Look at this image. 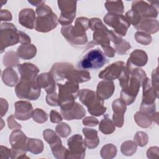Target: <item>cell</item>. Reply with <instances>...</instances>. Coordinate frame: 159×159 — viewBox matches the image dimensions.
Listing matches in <instances>:
<instances>
[{
    "label": "cell",
    "instance_id": "cell-1",
    "mask_svg": "<svg viewBox=\"0 0 159 159\" xmlns=\"http://www.w3.org/2000/svg\"><path fill=\"white\" fill-rule=\"evenodd\" d=\"M50 73L56 81L66 80L78 84L87 82L91 80L89 71L75 69L72 64L67 62L54 63L50 69Z\"/></svg>",
    "mask_w": 159,
    "mask_h": 159
},
{
    "label": "cell",
    "instance_id": "cell-2",
    "mask_svg": "<svg viewBox=\"0 0 159 159\" xmlns=\"http://www.w3.org/2000/svg\"><path fill=\"white\" fill-rule=\"evenodd\" d=\"M89 20L87 17H80L75 20L74 26L71 24L62 26V35L72 45H85L88 42L86 31L89 29Z\"/></svg>",
    "mask_w": 159,
    "mask_h": 159
},
{
    "label": "cell",
    "instance_id": "cell-3",
    "mask_svg": "<svg viewBox=\"0 0 159 159\" xmlns=\"http://www.w3.org/2000/svg\"><path fill=\"white\" fill-rule=\"evenodd\" d=\"M37 17L35 30L39 32H48L58 25V17L50 7L43 4L35 9Z\"/></svg>",
    "mask_w": 159,
    "mask_h": 159
},
{
    "label": "cell",
    "instance_id": "cell-4",
    "mask_svg": "<svg viewBox=\"0 0 159 159\" xmlns=\"http://www.w3.org/2000/svg\"><path fill=\"white\" fill-rule=\"evenodd\" d=\"M79 99L83 104L86 106L90 114L94 116L103 115L107 107L104 106V101L100 99L96 92L89 89H82L79 92Z\"/></svg>",
    "mask_w": 159,
    "mask_h": 159
},
{
    "label": "cell",
    "instance_id": "cell-5",
    "mask_svg": "<svg viewBox=\"0 0 159 159\" xmlns=\"http://www.w3.org/2000/svg\"><path fill=\"white\" fill-rule=\"evenodd\" d=\"M89 28L94 32L93 34L94 45H100L102 48L110 46L109 29L98 17H93L89 20Z\"/></svg>",
    "mask_w": 159,
    "mask_h": 159
},
{
    "label": "cell",
    "instance_id": "cell-6",
    "mask_svg": "<svg viewBox=\"0 0 159 159\" xmlns=\"http://www.w3.org/2000/svg\"><path fill=\"white\" fill-rule=\"evenodd\" d=\"M106 61L104 53L99 48H94L89 50L83 57L77 66L84 70L99 69L102 68Z\"/></svg>",
    "mask_w": 159,
    "mask_h": 159
},
{
    "label": "cell",
    "instance_id": "cell-7",
    "mask_svg": "<svg viewBox=\"0 0 159 159\" xmlns=\"http://www.w3.org/2000/svg\"><path fill=\"white\" fill-rule=\"evenodd\" d=\"M36 80L32 81L20 80L15 86L17 97L30 101L37 100L40 95L41 88L38 86Z\"/></svg>",
    "mask_w": 159,
    "mask_h": 159
},
{
    "label": "cell",
    "instance_id": "cell-8",
    "mask_svg": "<svg viewBox=\"0 0 159 159\" xmlns=\"http://www.w3.org/2000/svg\"><path fill=\"white\" fill-rule=\"evenodd\" d=\"M19 42V36L16 27L12 23H1L0 27V53L6 48Z\"/></svg>",
    "mask_w": 159,
    "mask_h": 159
},
{
    "label": "cell",
    "instance_id": "cell-9",
    "mask_svg": "<svg viewBox=\"0 0 159 159\" xmlns=\"http://www.w3.org/2000/svg\"><path fill=\"white\" fill-rule=\"evenodd\" d=\"M58 106L66 102L75 101L79 95V85L78 83L66 81L64 84L58 83Z\"/></svg>",
    "mask_w": 159,
    "mask_h": 159
},
{
    "label": "cell",
    "instance_id": "cell-10",
    "mask_svg": "<svg viewBox=\"0 0 159 159\" xmlns=\"http://www.w3.org/2000/svg\"><path fill=\"white\" fill-rule=\"evenodd\" d=\"M57 3L61 12L58 19V22L62 26L71 24L76 16L77 2L76 1L58 0Z\"/></svg>",
    "mask_w": 159,
    "mask_h": 159
},
{
    "label": "cell",
    "instance_id": "cell-11",
    "mask_svg": "<svg viewBox=\"0 0 159 159\" xmlns=\"http://www.w3.org/2000/svg\"><path fill=\"white\" fill-rule=\"evenodd\" d=\"M142 81L137 77L130 74V78L127 86L120 91V99H122L127 106L132 104L135 100L142 84Z\"/></svg>",
    "mask_w": 159,
    "mask_h": 159
},
{
    "label": "cell",
    "instance_id": "cell-12",
    "mask_svg": "<svg viewBox=\"0 0 159 159\" xmlns=\"http://www.w3.org/2000/svg\"><path fill=\"white\" fill-rule=\"evenodd\" d=\"M158 1H134L132 3V10L138 14L142 18H156L158 16Z\"/></svg>",
    "mask_w": 159,
    "mask_h": 159
},
{
    "label": "cell",
    "instance_id": "cell-13",
    "mask_svg": "<svg viewBox=\"0 0 159 159\" xmlns=\"http://www.w3.org/2000/svg\"><path fill=\"white\" fill-rule=\"evenodd\" d=\"M103 20L107 25L112 27L114 31L122 37L126 35L130 25L127 19L122 14L108 12L105 15Z\"/></svg>",
    "mask_w": 159,
    "mask_h": 159
},
{
    "label": "cell",
    "instance_id": "cell-14",
    "mask_svg": "<svg viewBox=\"0 0 159 159\" xmlns=\"http://www.w3.org/2000/svg\"><path fill=\"white\" fill-rule=\"evenodd\" d=\"M67 145L68 146V158L83 159L85 157L86 145L82 135L75 134L68 139Z\"/></svg>",
    "mask_w": 159,
    "mask_h": 159
},
{
    "label": "cell",
    "instance_id": "cell-15",
    "mask_svg": "<svg viewBox=\"0 0 159 159\" xmlns=\"http://www.w3.org/2000/svg\"><path fill=\"white\" fill-rule=\"evenodd\" d=\"M61 114L66 120H78L86 115V111L83 106L75 101L66 102L60 106Z\"/></svg>",
    "mask_w": 159,
    "mask_h": 159
},
{
    "label": "cell",
    "instance_id": "cell-16",
    "mask_svg": "<svg viewBox=\"0 0 159 159\" xmlns=\"http://www.w3.org/2000/svg\"><path fill=\"white\" fill-rule=\"evenodd\" d=\"M125 66L122 61H117L107 66L99 73V78L107 81H112L118 78Z\"/></svg>",
    "mask_w": 159,
    "mask_h": 159
},
{
    "label": "cell",
    "instance_id": "cell-17",
    "mask_svg": "<svg viewBox=\"0 0 159 159\" xmlns=\"http://www.w3.org/2000/svg\"><path fill=\"white\" fill-rule=\"evenodd\" d=\"M14 116L19 120H27L33 114L32 104L27 101H19L14 104Z\"/></svg>",
    "mask_w": 159,
    "mask_h": 159
},
{
    "label": "cell",
    "instance_id": "cell-18",
    "mask_svg": "<svg viewBox=\"0 0 159 159\" xmlns=\"http://www.w3.org/2000/svg\"><path fill=\"white\" fill-rule=\"evenodd\" d=\"M112 108L114 112L112 121L116 127L120 128L124 125V114L127 109V105L122 99L118 98L112 102Z\"/></svg>",
    "mask_w": 159,
    "mask_h": 159
},
{
    "label": "cell",
    "instance_id": "cell-19",
    "mask_svg": "<svg viewBox=\"0 0 159 159\" xmlns=\"http://www.w3.org/2000/svg\"><path fill=\"white\" fill-rule=\"evenodd\" d=\"M28 137L20 129H16L12 132L9 136V142L12 148L27 151V142Z\"/></svg>",
    "mask_w": 159,
    "mask_h": 159
},
{
    "label": "cell",
    "instance_id": "cell-20",
    "mask_svg": "<svg viewBox=\"0 0 159 159\" xmlns=\"http://www.w3.org/2000/svg\"><path fill=\"white\" fill-rule=\"evenodd\" d=\"M18 71L20 75L21 80H35L39 72V68L31 63H24L19 64Z\"/></svg>",
    "mask_w": 159,
    "mask_h": 159
},
{
    "label": "cell",
    "instance_id": "cell-21",
    "mask_svg": "<svg viewBox=\"0 0 159 159\" xmlns=\"http://www.w3.org/2000/svg\"><path fill=\"white\" fill-rule=\"evenodd\" d=\"M141 86L143 88L142 102L153 103L158 98V91H157L152 85L151 80L145 78L142 81Z\"/></svg>",
    "mask_w": 159,
    "mask_h": 159
},
{
    "label": "cell",
    "instance_id": "cell-22",
    "mask_svg": "<svg viewBox=\"0 0 159 159\" xmlns=\"http://www.w3.org/2000/svg\"><path fill=\"white\" fill-rule=\"evenodd\" d=\"M35 12L31 8L22 9L19 13V23L25 28L29 29L35 28Z\"/></svg>",
    "mask_w": 159,
    "mask_h": 159
},
{
    "label": "cell",
    "instance_id": "cell-23",
    "mask_svg": "<svg viewBox=\"0 0 159 159\" xmlns=\"http://www.w3.org/2000/svg\"><path fill=\"white\" fill-rule=\"evenodd\" d=\"M37 83L40 88H43L47 94L56 91L55 81L50 72L43 73L37 77Z\"/></svg>",
    "mask_w": 159,
    "mask_h": 159
},
{
    "label": "cell",
    "instance_id": "cell-24",
    "mask_svg": "<svg viewBox=\"0 0 159 159\" xmlns=\"http://www.w3.org/2000/svg\"><path fill=\"white\" fill-rule=\"evenodd\" d=\"M138 31L148 34L157 33L159 30L158 20L153 18H142L139 23L134 27Z\"/></svg>",
    "mask_w": 159,
    "mask_h": 159
},
{
    "label": "cell",
    "instance_id": "cell-25",
    "mask_svg": "<svg viewBox=\"0 0 159 159\" xmlns=\"http://www.w3.org/2000/svg\"><path fill=\"white\" fill-rule=\"evenodd\" d=\"M115 91L114 83L112 81L103 80L98 83L96 88V94L102 100L110 98Z\"/></svg>",
    "mask_w": 159,
    "mask_h": 159
},
{
    "label": "cell",
    "instance_id": "cell-26",
    "mask_svg": "<svg viewBox=\"0 0 159 159\" xmlns=\"http://www.w3.org/2000/svg\"><path fill=\"white\" fill-rule=\"evenodd\" d=\"M148 61L147 53L140 49H136L133 51L129 57L127 63L132 66L142 67L145 66Z\"/></svg>",
    "mask_w": 159,
    "mask_h": 159
},
{
    "label": "cell",
    "instance_id": "cell-27",
    "mask_svg": "<svg viewBox=\"0 0 159 159\" xmlns=\"http://www.w3.org/2000/svg\"><path fill=\"white\" fill-rule=\"evenodd\" d=\"M83 133L84 135V143L89 149L96 148L99 143V139L98 135V131L93 129L84 127Z\"/></svg>",
    "mask_w": 159,
    "mask_h": 159
},
{
    "label": "cell",
    "instance_id": "cell-28",
    "mask_svg": "<svg viewBox=\"0 0 159 159\" xmlns=\"http://www.w3.org/2000/svg\"><path fill=\"white\" fill-rule=\"evenodd\" d=\"M17 56L23 60H30L35 57L37 53L36 47L32 44H22L17 49Z\"/></svg>",
    "mask_w": 159,
    "mask_h": 159
},
{
    "label": "cell",
    "instance_id": "cell-29",
    "mask_svg": "<svg viewBox=\"0 0 159 159\" xmlns=\"http://www.w3.org/2000/svg\"><path fill=\"white\" fill-rule=\"evenodd\" d=\"M3 83L10 87H14L17 85L19 81V76L16 71L12 68H6L1 76Z\"/></svg>",
    "mask_w": 159,
    "mask_h": 159
},
{
    "label": "cell",
    "instance_id": "cell-30",
    "mask_svg": "<svg viewBox=\"0 0 159 159\" xmlns=\"http://www.w3.org/2000/svg\"><path fill=\"white\" fill-rule=\"evenodd\" d=\"M43 137L49 144L51 149L62 145L60 137L52 129H47L44 130L43 132Z\"/></svg>",
    "mask_w": 159,
    "mask_h": 159
},
{
    "label": "cell",
    "instance_id": "cell-31",
    "mask_svg": "<svg viewBox=\"0 0 159 159\" xmlns=\"http://www.w3.org/2000/svg\"><path fill=\"white\" fill-rule=\"evenodd\" d=\"M99 130L106 134L109 135L112 134L116 130V125L114 122L108 117L107 114L104 116V118L100 121L99 124Z\"/></svg>",
    "mask_w": 159,
    "mask_h": 159
},
{
    "label": "cell",
    "instance_id": "cell-32",
    "mask_svg": "<svg viewBox=\"0 0 159 159\" xmlns=\"http://www.w3.org/2000/svg\"><path fill=\"white\" fill-rule=\"evenodd\" d=\"M43 142L42 140L33 139V138H28L27 142V150L30 153L37 155L41 153L43 150Z\"/></svg>",
    "mask_w": 159,
    "mask_h": 159
},
{
    "label": "cell",
    "instance_id": "cell-33",
    "mask_svg": "<svg viewBox=\"0 0 159 159\" xmlns=\"http://www.w3.org/2000/svg\"><path fill=\"white\" fill-rule=\"evenodd\" d=\"M134 120L136 124L142 128H148L152 124V117L141 111H138L134 114Z\"/></svg>",
    "mask_w": 159,
    "mask_h": 159
},
{
    "label": "cell",
    "instance_id": "cell-34",
    "mask_svg": "<svg viewBox=\"0 0 159 159\" xmlns=\"http://www.w3.org/2000/svg\"><path fill=\"white\" fill-rule=\"evenodd\" d=\"M104 6L109 13L122 14L124 12V6L122 1H107Z\"/></svg>",
    "mask_w": 159,
    "mask_h": 159
},
{
    "label": "cell",
    "instance_id": "cell-35",
    "mask_svg": "<svg viewBox=\"0 0 159 159\" xmlns=\"http://www.w3.org/2000/svg\"><path fill=\"white\" fill-rule=\"evenodd\" d=\"M19 57L14 51H8L6 52L2 58L4 65L7 68L15 67L19 65Z\"/></svg>",
    "mask_w": 159,
    "mask_h": 159
},
{
    "label": "cell",
    "instance_id": "cell-36",
    "mask_svg": "<svg viewBox=\"0 0 159 159\" xmlns=\"http://www.w3.org/2000/svg\"><path fill=\"white\" fill-rule=\"evenodd\" d=\"M117 148L112 143H107L104 145L101 149L100 155L102 158L112 159L116 156Z\"/></svg>",
    "mask_w": 159,
    "mask_h": 159
},
{
    "label": "cell",
    "instance_id": "cell-37",
    "mask_svg": "<svg viewBox=\"0 0 159 159\" xmlns=\"http://www.w3.org/2000/svg\"><path fill=\"white\" fill-rule=\"evenodd\" d=\"M137 145L134 141L127 140L123 142L120 146V151L125 156H132L137 151Z\"/></svg>",
    "mask_w": 159,
    "mask_h": 159
},
{
    "label": "cell",
    "instance_id": "cell-38",
    "mask_svg": "<svg viewBox=\"0 0 159 159\" xmlns=\"http://www.w3.org/2000/svg\"><path fill=\"white\" fill-rule=\"evenodd\" d=\"M32 117L35 122L39 124H43L48 119V115L46 112L39 108H36L34 110Z\"/></svg>",
    "mask_w": 159,
    "mask_h": 159
},
{
    "label": "cell",
    "instance_id": "cell-39",
    "mask_svg": "<svg viewBox=\"0 0 159 159\" xmlns=\"http://www.w3.org/2000/svg\"><path fill=\"white\" fill-rule=\"evenodd\" d=\"M55 131L60 137L66 138L71 134V127L68 124L65 122H61L59 123V124L56 126Z\"/></svg>",
    "mask_w": 159,
    "mask_h": 159
},
{
    "label": "cell",
    "instance_id": "cell-40",
    "mask_svg": "<svg viewBox=\"0 0 159 159\" xmlns=\"http://www.w3.org/2000/svg\"><path fill=\"white\" fill-rule=\"evenodd\" d=\"M135 39L139 43L143 45H149L152 40L151 35L148 34L137 31L135 34Z\"/></svg>",
    "mask_w": 159,
    "mask_h": 159
},
{
    "label": "cell",
    "instance_id": "cell-41",
    "mask_svg": "<svg viewBox=\"0 0 159 159\" xmlns=\"http://www.w3.org/2000/svg\"><path fill=\"white\" fill-rule=\"evenodd\" d=\"M134 140L138 146L142 147L147 144L148 141V136L147 133L142 131H139L135 134Z\"/></svg>",
    "mask_w": 159,
    "mask_h": 159
},
{
    "label": "cell",
    "instance_id": "cell-42",
    "mask_svg": "<svg viewBox=\"0 0 159 159\" xmlns=\"http://www.w3.org/2000/svg\"><path fill=\"white\" fill-rule=\"evenodd\" d=\"M52 152L54 157L57 159H65L68 158V150L66 149L62 145L52 148Z\"/></svg>",
    "mask_w": 159,
    "mask_h": 159
},
{
    "label": "cell",
    "instance_id": "cell-43",
    "mask_svg": "<svg viewBox=\"0 0 159 159\" xmlns=\"http://www.w3.org/2000/svg\"><path fill=\"white\" fill-rule=\"evenodd\" d=\"M155 103H145V102H141L140 106V111L145 114H148V116L152 117V119L155 113Z\"/></svg>",
    "mask_w": 159,
    "mask_h": 159
},
{
    "label": "cell",
    "instance_id": "cell-44",
    "mask_svg": "<svg viewBox=\"0 0 159 159\" xmlns=\"http://www.w3.org/2000/svg\"><path fill=\"white\" fill-rule=\"evenodd\" d=\"M131 48V45L129 42L125 40H122L119 44L115 45V50L117 54L120 55H125L127 52Z\"/></svg>",
    "mask_w": 159,
    "mask_h": 159
},
{
    "label": "cell",
    "instance_id": "cell-45",
    "mask_svg": "<svg viewBox=\"0 0 159 159\" xmlns=\"http://www.w3.org/2000/svg\"><path fill=\"white\" fill-rule=\"evenodd\" d=\"M46 102L49 106L53 107L58 106V96L56 91L52 93L47 94L46 96Z\"/></svg>",
    "mask_w": 159,
    "mask_h": 159
},
{
    "label": "cell",
    "instance_id": "cell-46",
    "mask_svg": "<svg viewBox=\"0 0 159 159\" xmlns=\"http://www.w3.org/2000/svg\"><path fill=\"white\" fill-rule=\"evenodd\" d=\"M14 116L13 115H10L7 119V125L8 127L11 129V130H16V129H20L22 128V126L20 124L17 123L14 118Z\"/></svg>",
    "mask_w": 159,
    "mask_h": 159
},
{
    "label": "cell",
    "instance_id": "cell-47",
    "mask_svg": "<svg viewBox=\"0 0 159 159\" xmlns=\"http://www.w3.org/2000/svg\"><path fill=\"white\" fill-rule=\"evenodd\" d=\"M109 37L110 41H111L115 45L119 44L123 40L121 35L112 30H109Z\"/></svg>",
    "mask_w": 159,
    "mask_h": 159
},
{
    "label": "cell",
    "instance_id": "cell-48",
    "mask_svg": "<svg viewBox=\"0 0 159 159\" xmlns=\"http://www.w3.org/2000/svg\"><path fill=\"white\" fill-rule=\"evenodd\" d=\"M83 124L84 125L89 127H95L99 124V120L98 119L93 116H88L83 119Z\"/></svg>",
    "mask_w": 159,
    "mask_h": 159
},
{
    "label": "cell",
    "instance_id": "cell-49",
    "mask_svg": "<svg viewBox=\"0 0 159 159\" xmlns=\"http://www.w3.org/2000/svg\"><path fill=\"white\" fill-rule=\"evenodd\" d=\"M151 83L152 86L158 91V85H159V77H158V67L153 70L152 73V80Z\"/></svg>",
    "mask_w": 159,
    "mask_h": 159
},
{
    "label": "cell",
    "instance_id": "cell-50",
    "mask_svg": "<svg viewBox=\"0 0 159 159\" xmlns=\"http://www.w3.org/2000/svg\"><path fill=\"white\" fill-rule=\"evenodd\" d=\"M147 157L148 158H157L159 157V148L158 147H151L147 151Z\"/></svg>",
    "mask_w": 159,
    "mask_h": 159
},
{
    "label": "cell",
    "instance_id": "cell-51",
    "mask_svg": "<svg viewBox=\"0 0 159 159\" xmlns=\"http://www.w3.org/2000/svg\"><path fill=\"white\" fill-rule=\"evenodd\" d=\"M50 119L52 123L59 124L62 121L63 118L59 112L55 110H52L50 113Z\"/></svg>",
    "mask_w": 159,
    "mask_h": 159
},
{
    "label": "cell",
    "instance_id": "cell-52",
    "mask_svg": "<svg viewBox=\"0 0 159 159\" xmlns=\"http://www.w3.org/2000/svg\"><path fill=\"white\" fill-rule=\"evenodd\" d=\"M19 36V42L21 44H29L31 42L30 37L25 32L22 31L18 30Z\"/></svg>",
    "mask_w": 159,
    "mask_h": 159
},
{
    "label": "cell",
    "instance_id": "cell-53",
    "mask_svg": "<svg viewBox=\"0 0 159 159\" xmlns=\"http://www.w3.org/2000/svg\"><path fill=\"white\" fill-rule=\"evenodd\" d=\"M0 17L1 21H9L12 19V16L11 12L7 9L1 10Z\"/></svg>",
    "mask_w": 159,
    "mask_h": 159
},
{
    "label": "cell",
    "instance_id": "cell-54",
    "mask_svg": "<svg viewBox=\"0 0 159 159\" xmlns=\"http://www.w3.org/2000/svg\"><path fill=\"white\" fill-rule=\"evenodd\" d=\"M0 150H1V158L5 159V158H11V149H9L7 147H4L3 145H1Z\"/></svg>",
    "mask_w": 159,
    "mask_h": 159
},
{
    "label": "cell",
    "instance_id": "cell-55",
    "mask_svg": "<svg viewBox=\"0 0 159 159\" xmlns=\"http://www.w3.org/2000/svg\"><path fill=\"white\" fill-rule=\"evenodd\" d=\"M0 104H1V117H2L7 112L9 106H8L7 101L5 99L2 98L0 99Z\"/></svg>",
    "mask_w": 159,
    "mask_h": 159
},
{
    "label": "cell",
    "instance_id": "cell-56",
    "mask_svg": "<svg viewBox=\"0 0 159 159\" xmlns=\"http://www.w3.org/2000/svg\"><path fill=\"white\" fill-rule=\"evenodd\" d=\"M102 49H103V51H104V54L105 55H106L107 57H108L109 58H112L115 56L116 50L111 45L108 46V47H105Z\"/></svg>",
    "mask_w": 159,
    "mask_h": 159
},
{
    "label": "cell",
    "instance_id": "cell-57",
    "mask_svg": "<svg viewBox=\"0 0 159 159\" xmlns=\"http://www.w3.org/2000/svg\"><path fill=\"white\" fill-rule=\"evenodd\" d=\"M28 2L31 4L32 6H36L39 7L40 6L45 4V1H37V0H35V1H28Z\"/></svg>",
    "mask_w": 159,
    "mask_h": 159
},
{
    "label": "cell",
    "instance_id": "cell-58",
    "mask_svg": "<svg viewBox=\"0 0 159 159\" xmlns=\"http://www.w3.org/2000/svg\"><path fill=\"white\" fill-rule=\"evenodd\" d=\"M152 120L154 122H156V123L158 124V112H155L152 117Z\"/></svg>",
    "mask_w": 159,
    "mask_h": 159
}]
</instances>
